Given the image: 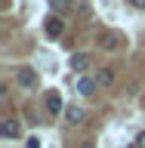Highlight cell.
Returning a JSON list of instances; mask_svg holds the SVG:
<instances>
[{
	"mask_svg": "<svg viewBox=\"0 0 145 148\" xmlns=\"http://www.w3.org/2000/svg\"><path fill=\"white\" fill-rule=\"evenodd\" d=\"M19 133H22V127H19L16 117H6L3 123H0V136L3 139H19Z\"/></svg>",
	"mask_w": 145,
	"mask_h": 148,
	"instance_id": "5b68a950",
	"label": "cell"
},
{
	"mask_svg": "<svg viewBox=\"0 0 145 148\" xmlns=\"http://www.w3.org/2000/svg\"><path fill=\"white\" fill-rule=\"evenodd\" d=\"M96 86H99V83L90 80V77H77V92H80V96H93Z\"/></svg>",
	"mask_w": 145,
	"mask_h": 148,
	"instance_id": "ba28073f",
	"label": "cell"
},
{
	"mask_svg": "<svg viewBox=\"0 0 145 148\" xmlns=\"http://www.w3.org/2000/svg\"><path fill=\"white\" fill-rule=\"evenodd\" d=\"M65 117H68V123H74V127H77V123H83V111L80 108H65Z\"/></svg>",
	"mask_w": 145,
	"mask_h": 148,
	"instance_id": "9c48e42d",
	"label": "cell"
},
{
	"mask_svg": "<svg viewBox=\"0 0 145 148\" xmlns=\"http://www.w3.org/2000/svg\"><path fill=\"white\" fill-rule=\"evenodd\" d=\"M136 148H145V133H139V136H136Z\"/></svg>",
	"mask_w": 145,
	"mask_h": 148,
	"instance_id": "8fae6325",
	"label": "cell"
},
{
	"mask_svg": "<svg viewBox=\"0 0 145 148\" xmlns=\"http://www.w3.org/2000/svg\"><path fill=\"white\" fill-rule=\"evenodd\" d=\"M80 148H93V142H80Z\"/></svg>",
	"mask_w": 145,
	"mask_h": 148,
	"instance_id": "4fadbf2b",
	"label": "cell"
},
{
	"mask_svg": "<svg viewBox=\"0 0 145 148\" xmlns=\"http://www.w3.org/2000/svg\"><path fill=\"white\" fill-rule=\"evenodd\" d=\"M16 80H19L22 90H37V74H34V68H19Z\"/></svg>",
	"mask_w": 145,
	"mask_h": 148,
	"instance_id": "3957f363",
	"label": "cell"
},
{
	"mask_svg": "<svg viewBox=\"0 0 145 148\" xmlns=\"http://www.w3.org/2000/svg\"><path fill=\"white\" fill-rule=\"evenodd\" d=\"M62 28H65V22H62L59 16H46V22H43L46 37H59V34H62Z\"/></svg>",
	"mask_w": 145,
	"mask_h": 148,
	"instance_id": "8992f818",
	"label": "cell"
},
{
	"mask_svg": "<svg viewBox=\"0 0 145 148\" xmlns=\"http://www.w3.org/2000/svg\"><path fill=\"white\" fill-rule=\"evenodd\" d=\"M53 3H65V0H53Z\"/></svg>",
	"mask_w": 145,
	"mask_h": 148,
	"instance_id": "5bb4252c",
	"label": "cell"
},
{
	"mask_svg": "<svg viewBox=\"0 0 145 148\" xmlns=\"http://www.w3.org/2000/svg\"><path fill=\"white\" fill-rule=\"evenodd\" d=\"M46 111H49V114H59V111H62V96L56 90L46 92Z\"/></svg>",
	"mask_w": 145,
	"mask_h": 148,
	"instance_id": "52a82bcc",
	"label": "cell"
},
{
	"mask_svg": "<svg viewBox=\"0 0 145 148\" xmlns=\"http://www.w3.org/2000/svg\"><path fill=\"white\" fill-rule=\"evenodd\" d=\"M28 148H40V139H37V136H31V139H28Z\"/></svg>",
	"mask_w": 145,
	"mask_h": 148,
	"instance_id": "30bf717a",
	"label": "cell"
},
{
	"mask_svg": "<svg viewBox=\"0 0 145 148\" xmlns=\"http://www.w3.org/2000/svg\"><path fill=\"white\" fill-rule=\"evenodd\" d=\"M130 3H133L136 9H145V0H130Z\"/></svg>",
	"mask_w": 145,
	"mask_h": 148,
	"instance_id": "7c38bea8",
	"label": "cell"
},
{
	"mask_svg": "<svg viewBox=\"0 0 145 148\" xmlns=\"http://www.w3.org/2000/svg\"><path fill=\"white\" fill-rule=\"evenodd\" d=\"M93 80L99 83L102 90H108V86H114V83H118V71H114V68H99Z\"/></svg>",
	"mask_w": 145,
	"mask_h": 148,
	"instance_id": "277c9868",
	"label": "cell"
},
{
	"mask_svg": "<svg viewBox=\"0 0 145 148\" xmlns=\"http://www.w3.org/2000/svg\"><path fill=\"white\" fill-rule=\"evenodd\" d=\"M68 65H71V71H74V74H80V77H83V74L93 68V56H90V53H74Z\"/></svg>",
	"mask_w": 145,
	"mask_h": 148,
	"instance_id": "7a4b0ae2",
	"label": "cell"
},
{
	"mask_svg": "<svg viewBox=\"0 0 145 148\" xmlns=\"http://www.w3.org/2000/svg\"><path fill=\"white\" fill-rule=\"evenodd\" d=\"M99 46L105 49V53H118L120 46H127V37H124V31L108 28V31H102V34H99Z\"/></svg>",
	"mask_w": 145,
	"mask_h": 148,
	"instance_id": "6da1fadb",
	"label": "cell"
}]
</instances>
